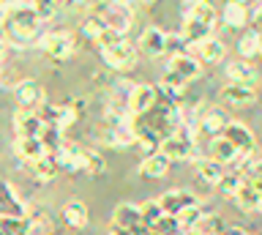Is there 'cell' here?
<instances>
[{"label":"cell","mask_w":262,"mask_h":235,"mask_svg":"<svg viewBox=\"0 0 262 235\" xmlns=\"http://www.w3.org/2000/svg\"><path fill=\"white\" fill-rule=\"evenodd\" d=\"M8 17H11V6L0 3V25H8Z\"/></svg>","instance_id":"39"},{"label":"cell","mask_w":262,"mask_h":235,"mask_svg":"<svg viewBox=\"0 0 262 235\" xmlns=\"http://www.w3.org/2000/svg\"><path fill=\"white\" fill-rule=\"evenodd\" d=\"M257 99L251 85H237V82H227L221 88V101L229 104V107H249V104Z\"/></svg>","instance_id":"15"},{"label":"cell","mask_w":262,"mask_h":235,"mask_svg":"<svg viewBox=\"0 0 262 235\" xmlns=\"http://www.w3.org/2000/svg\"><path fill=\"white\" fill-rule=\"evenodd\" d=\"M30 167V173L38 178V181H52L55 173H57V164H55V159L52 156H47V159H38V161H33Z\"/></svg>","instance_id":"33"},{"label":"cell","mask_w":262,"mask_h":235,"mask_svg":"<svg viewBox=\"0 0 262 235\" xmlns=\"http://www.w3.org/2000/svg\"><path fill=\"white\" fill-rule=\"evenodd\" d=\"M227 126H229V120H227V115H224L221 110H210L208 115H205V118L200 120V132L210 134L213 140L224 134V129H227Z\"/></svg>","instance_id":"25"},{"label":"cell","mask_w":262,"mask_h":235,"mask_svg":"<svg viewBox=\"0 0 262 235\" xmlns=\"http://www.w3.org/2000/svg\"><path fill=\"white\" fill-rule=\"evenodd\" d=\"M60 216H63V222L69 227H74V230L88 227V208H85V202H79V200L66 202L63 210H60Z\"/></svg>","instance_id":"21"},{"label":"cell","mask_w":262,"mask_h":235,"mask_svg":"<svg viewBox=\"0 0 262 235\" xmlns=\"http://www.w3.org/2000/svg\"><path fill=\"white\" fill-rule=\"evenodd\" d=\"M33 9H36V14H38V19H41V22H49V19L55 17L57 6H55V3H49V0H44V3L38 0V3H33Z\"/></svg>","instance_id":"38"},{"label":"cell","mask_w":262,"mask_h":235,"mask_svg":"<svg viewBox=\"0 0 262 235\" xmlns=\"http://www.w3.org/2000/svg\"><path fill=\"white\" fill-rule=\"evenodd\" d=\"M14 96H16V101H19L22 110H38L41 104H44V91H41V85L36 79H22V82L14 88Z\"/></svg>","instance_id":"12"},{"label":"cell","mask_w":262,"mask_h":235,"mask_svg":"<svg viewBox=\"0 0 262 235\" xmlns=\"http://www.w3.org/2000/svg\"><path fill=\"white\" fill-rule=\"evenodd\" d=\"M172 161L164 156V153H150V156H145L139 161V175L142 178H164L167 175Z\"/></svg>","instance_id":"19"},{"label":"cell","mask_w":262,"mask_h":235,"mask_svg":"<svg viewBox=\"0 0 262 235\" xmlns=\"http://www.w3.org/2000/svg\"><path fill=\"white\" fill-rule=\"evenodd\" d=\"M79 153H82V148H79L77 142H71V140H60V145H57L55 153H52V159H55L57 169H69V173H74V169H77V159H79Z\"/></svg>","instance_id":"17"},{"label":"cell","mask_w":262,"mask_h":235,"mask_svg":"<svg viewBox=\"0 0 262 235\" xmlns=\"http://www.w3.org/2000/svg\"><path fill=\"white\" fill-rule=\"evenodd\" d=\"M3 52H6V41H3V36H0V58H3Z\"/></svg>","instance_id":"42"},{"label":"cell","mask_w":262,"mask_h":235,"mask_svg":"<svg viewBox=\"0 0 262 235\" xmlns=\"http://www.w3.org/2000/svg\"><path fill=\"white\" fill-rule=\"evenodd\" d=\"M224 137L227 142H232V148L241 153V156H251L254 148H257V142H254V134L249 132V126L237 123V120H229V126L224 129Z\"/></svg>","instance_id":"8"},{"label":"cell","mask_w":262,"mask_h":235,"mask_svg":"<svg viewBox=\"0 0 262 235\" xmlns=\"http://www.w3.org/2000/svg\"><path fill=\"white\" fill-rule=\"evenodd\" d=\"M237 55H241V58H257V55H262V33L249 30L246 36H241V41H237Z\"/></svg>","instance_id":"30"},{"label":"cell","mask_w":262,"mask_h":235,"mask_svg":"<svg viewBox=\"0 0 262 235\" xmlns=\"http://www.w3.org/2000/svg\"><path fill=\"white\" fill-rule=\"evenodd\" d=\"M210 36H213V28L202 25V22H183V30H180V38L186 41V47H196L208 41Z\"/></svg>","instance_id":"22"},{"label":"cell","mask_w":262,"mask_h":235,"mask_svg":"<svg viewBox=\"0 0 262 235\" xmlns=\"http://www.w3.org/2000/svg\"><path fill=\"white\" fill-rule=\"evenodd\" d=\"M183 22H202V25H210L216 22V9L205 0H191V3H183Z\"/></svg>","instance_id":"16"},{"label":"cell","mask_w":262,"mask_h":235,"mask_svg":"<svg viewBox=\"0 0 262 235\" xmlns=\"http://www.w3.org/2000/svg\"><path fill=\"white\" fill-rule=\"evenodd\" d=\"M112 224L120 227V230H139L142 227V213H139V205L134 202H120L112 213Z\"/></svg>","instance_id":"14"},{"label":"cell","mask_w":262,"mask_h":235,"mask_svg":"<svg viewBox=\"0 0 262 235\" xmlns=\"http://www.w3.org/2000/svg\"><path fill=\"white\" fill-rule=\"evenodd\" d=\"M101 58H104V63H106L110 69H118V71L134 69V66H137V47L123 38L120 44H115V47H110V50H104Z\"/></svg>","instance_id":"4"},{"label":"cell","mask_w":262,"mask_h":235,"mask_svg":"<svg viewBox=\"0 0 262 235\" xmlns=\"http://www.w3.org/2000/svg\"><path fill=\"white\" fill-rule=\"evenodd\" d=\"M104 159L98 156V153H93V151H85L82 148V153H79V159H77V169L74 173H85V175H101L104 173Z\"/></svg>","instance_id":"26"},{"label":"cell","mask_w":262,"mask_h":235,"mask_svg":"<svg viewBox=\"0 0 262 235\" xmlns=\"http://www.w3.org/2000/svg\"><path fill=\"white\" fill-rule=\"evenodd\" d=\"M44 123H41L38 112L36 110H16L14 115V132H16V140H30V137H41L44 134Z\"/></svg>","instance_id":"7"},{"label":"cell","mask_w":262,"mask_h":235,"mask_svg":"<svg viewBox=\"0 0 262 235\" xmlns=\"http://www.w3.org/2000/svg\"><path fill=\"white\" fill-rule=\"evenodd\" d=\"M254 25H257V33H259V30H262V6L254 9Z\"/></svg>","instance_id":"40"},{"label":"cell","mask_w":262,"mask_h":235,"mask_svg":"<svg viewBox=\"0 0 262 235\" xmlns=\"http://www.w3.org/2000/svg\"><path fill=\"white\" fill-rule=\"evenodd\" d=\"M246 181H249L254 189L262 194V161H254V164L246 169Z\"/></svg>","instance_id":"37"},{"label":"cell","mask_w":262,"mask_h":235,"mask_svg":"<svg viewBox=\"0 0 262 235\" xmlns=\"http://www.w3.org/2000/svg\"><path fill=\"white\" fill-rule=\"evenodd\" d=\"M227 77H229V82H237V85H254L257 82V71H254L246 60L227 63Z\"/></svg>","instance_id":"24"},{"label":"cell","mask_w":262,"mask_h":235,"mask_svg":"<svg viewBox=\"0 0 262 235\" xmlns=\"http://www.w3.org/2000/svg\"><path fill=\"white\" fill-rule=\"evenodd\" d=\"M41 50L47 55H52L55 60H66L74 52V36L69 30H52V33H44L41 38Z\"/></svg>","instance_id":"5"},{"label":"cell","mask_w":262,"mask_h":235,"mask_svg":"<svg viewBox=\"0 0 262 235\" xmlns=\"http://www.w3.org/2000/svg\"><path fill=\"white\" fill-rule=\"evenodd\" d=\"M110 235H134V232H131V230H120V227H110Z\"/></svg>","instance_id":"41"},{"label":"cell","mask_w":262,"mask_h":235,"mask_svg":"<svg viewBox=\"0 0 262 235\" xmlns=\"http://www.w3.org/2000/svg\"><path fill=\"white\" fill-rule=\"evenodd\" d=\"M196 173H200V178L205 183H213L219 186L221 178H224V167L219 164V161H213L210 156L208 159H196Z\"/></svg>","instance_id":"29"},{"label":"cell","mask_w":262,"mask_h":235,"mask_svg":"<svg viewBox=\"0 0 262 235\" xmlns=\"http://www.w3.org/2000/svg\"><path fill=\"white\" fill-rule=\"evenodd\" d=\"M259 210H262V200H259Z\"/></svg>","instance_id":"43"},{"label":"cell","mask_w":262,"mask_h":235,"mask_svg":"<svg viewBox=\"0 0 262 235\" xmlns=\"http://www.w3.org/2000/svg\"><path fill=\"white\" fill-rule=\"evenodd\" d=\"M150 230H153L156 235H175V232H180V224H178L175 216H167V213H164L159 222L150 227Z\"/></svg>","instance_id":"36"},{"label":"cell","mask_w":262,"mask_h":235,"mask_svg":"<svg viewBox=\"0 0 262 235\" xmlns=\"http://www.w3.org/2000/svg\"><path fill=\"white\" fill-rule=\"evenodd\" d=\"M16 153L28 161V164H33V161H38V159H47V156H52V151L44 145V140L41 137H30V140H16Z\"/></svg>","instance_id":"18"},{"label":"cell","mask_w":262,"mask_h":235,"mask_svg":"<svg viewBox=\"0 0 262 235\" xmlns=\"http://www.w3.org/2000/svg\"><path fill=\"white\" fill-rule=\"evenodd\" d=\"M210 159L224 167V164H237L241 153H237L232 148V142H227L224 137H216V140H210Z\"/></svg>","instance_id":"20"},{"label":"cell","mask_w":262,"mask_h":235,"mask_svg":"<svg viewBox=\"0 0 262 235\" xmlns=\"http://www.w3.org/2000/svg\"><path fill=\"white\" fill-rule=\"evenodd\" d=\"M156 101H159V88L153 85H134L131 91V101H128V112L134 118H142L147 112L156 110Z\"/></svg>","instance_id":"6"},{"label":"cell","mask_w":262,"mask_h":235,"mask_svg":"<svg viewBox=\"0 0 262 235\" xmlns=\"http://www.w3.org/2000/svg\"><path fill=\"white\" fill-rule=\"evenodd\" d=\"M196 129H188V126H180L175 129L172 134L161 137V145H159V153H164L169 161H183V159H191L194 151H196Z\"/></svg>","instance_id":"2"},{"label":"cell","mask_w":262,"mask_h":235,"mask_svg":"<svg viewBox=\"0 0 262 235\" xmlns=\"http://www.w3.org/2000/svg\"><path fill=\"white\" fill-rule=\"evenodd\" d=\"M0 219H6V222H22L25 219V202L8 183H0Z\"/></svg>","instance_id":"10"},{"label":"cell","mask_w":262,"mask_h":235,"mask_svg":"<svg viewBox=\"0 0 262 235\" xmlns=\"http://www.w3.org/2000/svg\"><path fill=\"white\" fill-rule=\"evenodd\" d=\"M159 202H161V208H164L167 216H178V213H183L186 208L196 205V197L186 189H169L159 197Z\"/></svg>","instance_id":"11"},{"label":"cell","mask_w":262,"mask_h":235,"mask_svg":"<svg viewBox=\"0 0 262 235\" xmlns=\"http://www.w3.org/2000/svg\"><path fill=\"white\" fill-rule=\"evenodd\" d=\"M139 213H142V227H153L164 216V208L159 200H145L139 202Z\"/></svg>","instance_id":"32"},{"label":"cell","mask_w":262,"mask_h":235,"mask_svg":"<svg viewBox=\"0 0 262 235\" xmlns=\"http://www.w3.org/2000/svg\"><path fill=\"white\" fill-rule=\"evenodd\" d=\"M243 181L246 178H241V173H224V178H221V183H219V191L224 194V197H235Z\"/></svg>","instance_id":"34"},{"label":"cell","mask_w":262,"mask_h":235,"mask_svg":"<svg viewBox=\"0 0 262 235\" xmlns=\"http://www.w3.org/2000/svg\"><path fill=\"white\" fill-rule=\"evenodd\" d=\"M167 71L169 74H175L178 79H183V82H191V79H196L202 74V63L194 58V55H172L169 63H167Z\"/></svg>","instance_id":"9"},{"label":"cell","mask_w":262,"mask_h":235,"mask_svg":"<svg viewBox=\"0 0 262 235\" xmlns=\"http://www.w3.org/2000/svg\"><path fill=\"white\" fill-rule=\"evenodd\" d=\"M104 30H106V25H104L101 17H88L85 22H82V36H88L90 41H98Z\"/></svg>","instance_id":"35"},{"label":"cell","mask_w":262,"mask_h":235,"mask_svg":"<svg viewBox=\"0 0 262 235\" xmlns=\"http://www.w3.org/2000/svg\"><path fill=\"white\" fill-rule=\"evenodd\" d=\"M221 19H224L229 28H243V25H249V9H246L243 3H237V0H232V3L224 6Z\"/></svg>","instance_id":"27"},{"label":"cell","mask_w":262,"mask_h":235,"mask_svg":"<svg viewBox=\"0 0 262 235\" xmlns=\"http://www.w3.org/2000/svg\"><path fill=\"white\" fill-rule=\"evenodd\" d=\"M98 17L104 19V25L115 30V33L126 36L131 25H134V9H131V3H123V0H115V3H106L101 6V14Z\"/></svg>","instance_id":"3"},{"label":"cell","mask_w":262,"mask_h":235,"mask_svg":"<svg viewBox=\"0 0 262 235\" xmlns=\"http://www.w3.org/2000/svg\"><path fill=\"white\" fill-rule=\"evenodd\" d=\"M237 202V208H243V210H259V200H262V194L254 189V186L249 181H243L241 183V189H237V194L232 197Z\"/></svg>","instance_id":"28"},{"label":"cell","mask_w":262,"mask_h":235,"mask_svg":"<svg viewBox=\"0 0 262 235\" xmlns=\"http://www.w3.org/2000/svg\"><path fill=\"white\" fill-rule=\"evenodd\" d=\"M194 50H196V55H194V58L200 60V63H219L221 58H224V44H221L216 36H210L208 41L196 44Z\"/></svg>","instance_id":"23"},{"label":"cell","mask_w":262,"mask_h":235,"mask_svg":"<svg viewBox=\"0 0 262 235\" xmlns=\"http://www.w3.org/2000/svg\"><path fill=\"white\" fill-rule=\"evenodd\" d=\"M139 50L145 55H150V58H159V55L167 52V33H164L161 28H145L142 36H139Z\"/></svg>","instance_id":"13"},{"label":"cell","mask_w":262,"mask_h":235,"mask_svg":"<svg viewBox=\"0 0 262 235\" xmlns=\"http://www.w3.org/2000/svg\"><path fill=\"white\" fill-rule=\"evenodd\" d=\"M175 219H178L180 230H196V224H200L202 219H205V210H202V205H200V202H196V205L186 208L183 213H178Z\"/></svg>","instance_id":"31"},{"label":"cell","mask_w":262,"mask_h":235,"mask_svg":"<svg viewBox=\"0 0 262 235\" xmlns=\"http://www.w3.org/2000/svg\"><path fill=\"white\" fill-rule=\"evenodd\" d=\"M8 36L14 41H30L41 33V19L33 3H11V17H8Z\"/></svg>","instance_id":"1"}]
</instances>
